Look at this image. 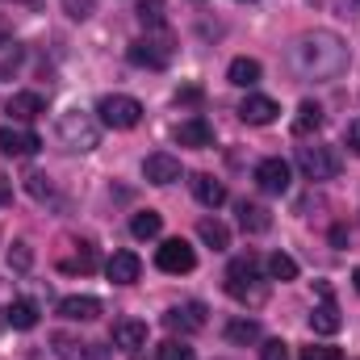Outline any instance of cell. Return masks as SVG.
<instances>
[{"mask_svg":"<svg viewBox=\"0 0 360 360\" xmlns=\"http://www.w3.org/2000/svg\"><path fill=\"white\" fill-rule=\"evenodd\" d=\"M30 260H34L30 243H13V252H8V264H17V269H30Z\"/></svg>","mask_w":360,"mask_h":360,"instance_id":"cell-34","label":"cell"},{"mask_svg":"<svg viewBox=\"0 0 360 360\" xmlns=\"http://www.w3.org/2000/svg\"><path fill=\"white\" fill-rule=\"evenodd\" d=\"M260 76H264V68H260L256 59H231V68H226V80H231L235 89H256Z\"/></svg>","mask_w":360,"mask_h":360,"instance_id":"cell-20","label":"cell"},{"mask_svg":"<svg viewBox=\"0 0 360 360\" xmlns=\"http://www.w3.org/2000/svg\"><path fill=\"white\" fill-rule=\"evenodd\" d=\"M356 4H360V0H356Z\"/></svg>","mask_w":360,"mask_h":360,"instance_id":"cell-41","label":"cell"},{"mask_svg":"<svg viewBox=\"0 0 360 360\" xmlns=\"http://www.w3.org/2000/svg\"><path fill=\"white\" fill-rule=\"evenodd\" d=\"M276 113H281V105H276L272 96H260V92H252V96L239 105V117H243L248 126H269V122H276Z\"/></svg>","mask_w":360,"mask_h":360,"instance_id":"cell-13","label":"cell"},{"mask_svg":"<svg viewBox=\"0 0 360 360\" xmlns=\"http://www.w3.org/2000/svg\"><path fill=\"white\" fill-rule=\"evenodd\" d=\"M256 184H260L264 193H285V188H289V164H285L281 155L260 160V164H256Z\"/></svg>","mask_w":360,"mask_h":360,"instance_id":"cell-11","label":"cell"},{"mask_svg":"<svg viewBox=\"0 0 360 360\" xmlns=\"http://www.w3.org/2000/svg\"><path fill=\"white\" fill-rule=\"evenodd\" d=\"M348 42L331 30H314V34H302L289 51V68L302 76V80H335L348 72Z\"/></svg>","mask_w":360,"mask_h":360,"instance_id":"cell-1","label":"cell"},{"mask_svg":"<svg viewBox=\"0 0 360 360\" xmlns=\"http://www.w3.org/2000/svg\"><path fill=\"white\" fill-rule=\"evenodd\" d=\"M160 8H164L160 0H143V4H139V21H143V25H160V21H164Z\"/></svg>","mask_w":360,"mask_h":360,"instance_id":"cell-32","label":"cell"},{"mask_svg":"<svg viewBox=\"0 0 360 360\" xmlns=\"http://www.w3.org/2000/svg\"><path fill=\"white\" fill-rule=\"evenodd\" d=\"M164 327H168V331H180V335H188V331H201V327H205V306H201V302L172 306V310L164 314Z\"/></svg>","mask_w":360,"mask_h":360,"instance_id":"cell-10","label":"cell"},{"mask_svg":"<svg viewBox=\"0 0 360 360\" xmlns=\"http://www.w3.org/2000/svg\"><path fill=\"white\" fill-rule=\"evenodd\" d=\"M260 360H289V344H285V340H269V344L260 348Z\"/></svg>","mask_w":360,"mask_h":360,"instance_id":"cell-33","label":"cell"},{"mask_svg":"<svg viewBox=\"0 0 360 360\" xmlns=\"http://www.w3.org/2000/svg\"><path fill=\"white\" fill-rule=\"evenodd\" d=\"M139 272H143V260H139L134 252H113V256L105 260V276H109L113 285H134Z\"/></svg>","mask_w":360,"mask_h":360,"instance_id":"cell-12","label":"cell"},{"mask_svg":"<svg viewBox=\"0 0 360 360\" xmlns=\"http://www.w3.org/2000/svg\"><path fill=\"white\" fill-rule=\"evenodd\" d=\"M59 314L72 319V323H92V319H101V302L89 297V293H72V297L59 302Z\"/></svg>","mask_w":360,"mask_h":360,"instance_id":"cell-17","label":"cell"},{"mask_svg":"<svg viewBox=\"0 0 360 360\" xmlns=\"http://www.w3.org/2000/svg\"><path fill=\"white\" fill-rule=\"evenodd\" d=\"M113 344L126 348V352L143 348V344H147V323H139V319H117V323H113Z\"/></svg>","mask_w":360,"mask_h":360,"instance_id":"cell-19","label":"cell"},{"mask_svg":"<svg viewBox=\"0 0 360 360\" xmlns=\"http://www.w3.org/2000/svg\"><path fill=\"white\" fill-rule=\"evenodd\" d=\"M226 340L231 344H256L260 340V323L256 319H231L226 323Z\"/></svg>","mask_w":360,"mask_h":360,"instance_id":"cell-27","label":"cell"},{"mask_svg":"<svg viewBox=\"0 0 360 360\" xmlns=\"http://www.w3.org/2000/svg\"><path fill=\"white\" fill-rule=\"evenodd\" d=\"M352 285H356V293H360V264H356V272H352Z\"/></svg>","mask_w":360,"mask_h":360,"instance_id":"cell-40","label":"cell"},{"mask_svg":"<svg viewBox=\"0 0 360 360\" xmlns=\"http://www.w3.org/2000/svg\"><path fill=\"white\" fill-rule=\"evenodd\" d=\"M264 269H269L272 281H297V260H293V256H285V252H272Z\"/></svg>","mask_w":360,"mask_h":360,"instance_id":"cell-28","label":"cell"},{"mask_svg":"<svg viewBox=\"0 0 360 360\" xmlns=\"http://www.w3.org/2000/svg\"><path fill=\"white\" fill-rule=\"evenodd\" d=\"M348 147H352V155H360V122L348 126Z\"/></svg>","mask_w":360,"mask_h":360,"instance_id":"cell-37","label":"cell"},{"mask_svg":"<svg viewBox=\"0 0 360 360\" xmlns=\"http://www.w3.org/2000/svg\"><path fill=\"white\" fill-rule=\"evenodd\" d=\"M96 113H101V122H105L109 130H134V126L143 122V105H139L134 96H122V92L101 96Z\"/></svg>","mask_w":360,"mask_h":360,"instance_id":"cell-4","label":"cell"},{"mask_svg":"<svg viewBox=\"0 0 360 360\" xmlns=\"http://www.w3.org/2000/svg\"><path fill=\"white\" fill-rule=\"evenodd\" d=\"M38 147H42V139L34 134V130H25V126H0V151L4 155H13V160H30V155H38Z\"/></svg>","mask_w":360,"mask_h":360,"instance_id":"cell-8","label":"cell"},{"mask_svg":"<svg viewBox=\"0 0 360 360\" xmlns=\"http://www.w3.org/2000/svg\"><path fill=\"white\" fill-rule=\"evenodd\" d=\"M297 168L306 172V180H335L344 160L335 147H297Z\"/></svg>","mask_w":360,"mask_h":360,"instance_id":"cell-5","label":"cell"},{"mask_svg":"<svg viewBox=\"0 0 360 360\" xmlns=\"http://www.w3.org/2000/svg\"><path fill=\"white\" fill-rule=\"evenodd\" d=\"M176 143L180 147H214V126L205 122V117H184L176 126Z\"/></svg>","mask_w":360,"mask_h":360,"instance_id":"cell-15","label":"cell"},{"mask_svg":"<svg viewBox=\"0 0 360 360\" xmlns=\"http://www.w3.org/2000/svg\"><path fill=\"white\" fill-rule=\"evenodd\" d=\"M197 235H201V243H210L214 252H226V248H231V231H226L218 218H201V222H197Z\"/></svg>","mask_w":360,"mask_h":360,"instance_id":"cell-24","label":"cell"},{"mask_svg":"<svg viewBox=\"0 0 360 360\" xmlns=\"http://www.w3.org/2000/svg\"><path fill=\"white\" fill-rule=\"evenodd\" d=\"M0 201H13V188H8V180L0 176Z\"/></svg>","mask_w":360,"mask_h":360,"instance_id":"cell-39","label":"cell"},{"mask_svg":"<svg viewBox=\"0 0 360 360\" xmlns=\"http://www.w3.org/2000/svg\"><path fill=\"white\" fill-rule=\"evenodd\" d=\"M143 176L151 180V184H176L180 180V160L176 155H168V151H155V155H147Z\"/></svg>","mask_w":360,"mask_h":360,"instance_id":"cell-14","label":"cell"},{"mask_svg":"<svg viewBox=\"0 0 360 360\" xmlns=\"http://www.w3.org/2000/svg\"><path fill=\"white\" fill-rule=\"evenodd\" d=\"M226 293H231L235 302H243V306H264V302H269V281H264L256 256L231 260V269H226Z\"/></svg>","mask_w":360,"mask_h":360,"instance_id":"cell-2","label":"cell"},{"mask_svg":"<svg viewBox=\"0 0 360 360\" xmlns=\"http://www.w3.org/2000/svg\"><path fill=\"white\" fill-rule=\"evenodd\" d=\"M155 264H160V272L180 276V272L197 269V252H193L184 239H164V243H160V252H155Z\"/></svg>","mask_w":360,"mask_h":360,"instance_id":"cell-7","label":"cell"},{"mask_svg":"<svg viewBox=\"0 0 360 360\" xmlns=\"http://www.w3.org/2000/svg\"><path fill=\"white\" fill-rule=\"evenodd\" d=\"M4 109H8V117H13V122H34V117H42V113H46V101H42L38 92H13Z\"/></svg>","mask_w":360,"mask_h":360,"instance_id":"cell-16","label":"cell"},{"mask_svg":"<svg viewBox=\"0 0 360 360\" xmlns=\"http://www.w3.org/2000/svg\"><path fill=\"white\" fill-rule=\"evenodd\" d=\"M25 188H30V197H38V201H42V197H51V176L30 172V176H25Z\"/></svg>","mask_w":360,"mask_h":360,"instance_id":"cell-31","label":"cell"},{"mask_svg":"<svg viewBox=\"0 0 360 360\" xmlns=\"http://www.w3.org/2000/svg\"><path fill=\"white\" fill-rule=\"evenodd\" d=\"M239 226H243L248 235H264L272 226V214L264 205H256V201H239Z\"/></svg>","mask_w":360,"mask_h":360,"instance_id":"cell-21","label":"cell"},{"mask_svg":"<svg viewBox=\"0 0 360 360\" xmlns=\"http://www.w3.org/2000/svg\"><path fill=\"white\" fill-rule=\"evenodd\" d=\"M319 126H323V109H319L314 101H302V105H297V117H293V134L306 139V134H314Z\"/></svg>","mask_w":360,"mask_h":360,"instance_id":"cell-23","label":"cell"},{"mask_svg":"<svg viewBox=\"0 0 360 360\" xmlns=\"http://www.w3.org/2000/svg\"><path fill=\"white\" fill-rule=\"evenodd\" d=\"M340 327H344V319H340L335 302H331V297H323V306L310 314V331H319V335H335Z\"/></svg>","mask_w":360,"mask_h":360,"instance_id":"cell-22","label":"cell"},{"mask_svg":"<svg viewBox=\"0 0 360 360\" xmlns=\"http://www.w3.org/2000/svg\"><path fill=\"white\" fill-rule=\"evenodd\" d=\"M302 360H340V348H323V344H314V348H302Z\"/></svg>","mask_w":360,"mask_h":360,"instance_id":"cell-35","label":"cell"},{"mask_svg":"<svg viewBox=\"0 0 360 360\" xmlns=\"http://www.w3.org/2000/svg\"><path fill=\"white\" fill-rule=\"evenodd\" d=\"M51 348L59 360H109V352L101 344H84L80 335H68V331H55L51 335Z\"/></svg>","mask_w":360,"mask_h":360,"instance_id":"cell-9","label":"cell"},{"mask_svg":"<svg viewBox=\"0 0 360 360\" xmlns=\"http://www.w3.org/2000/svg\"><path fill=\"white\" fill-rule=\"evenodd\" d=\"M4 319H8V327H17V331H34L38 327V306L34 302H13L8 310H4Z\"/></svg>","mask_w":360,"mask_h":360,"instance_id":"cell-25","label":"cell"},{"mask_svg":"<svg viewBox=\"0 0 360 360\" xmlns=\"http://www.w3.org/2000/svg\"><path fill=\"white\" fill-rule=\"evenodd\" d=\"M8 38H13V21L0 13V46H8Z\"/></svg>","mask_w":360,"mask_h":360,"instance_id":"cell-38","label":"cell"},{"mask_svg":"<svg viewBox=\"0 0 360 360\" xmlns=\"http://www.w3.org/2000/svg\"><path fill=\"white\" fill-rule=\"evenodd\" d=\"M160 231H164V218H160L155 210H139V214L130 218V235H134V239H155Z\"/></svg>","mask_w":360,"mask_h":360,"instance_id":"cell-26","label":"cell"},{"mask_svg":"<svg viewBox=\"0 0 360 360\" xmlns=\"http://www.w3.org/2000/svg\"><path fill=\"white\" fill-rule=\"evenodd\" d=\"M92 269H96V248L92 243H80L76 260H63V272H92Z\"/></svg>","mask_w":360,"mask_h":360,"instance_id":"cell-30","label":"cell"},{"mask_svg":"<svg viewBox=\"0 0 360 360\" xmlns=\"http://www.w3.org/2000/svg\"><path fill=\"white\" fill-rule=\"evenodd\" d=\"M68 17H76V21L92 17V0H68Z\"/></svg>","mask_w":360,"mask_h":360,"instance_id":"cell-36","label":"cell"},{"mask_svg":"<svg viewBox=\"0 0 360 360\" xmlns=\"http://www.w3.org/2000/svg\"><path fill=\"white\" fill-rule=\"evenodd\" d=\"M55 134H59L63 151H72V155H76V151L84 155V151H92V147L101 143V126L92 122L89 113H80V109H68V113L59 117V130H55Z\"/></svg>","mask_w":360,"mask_h":360,"instance_id":"cell-3","label":"cell"},{"mask_svg":"<svg viewBox=\"0 0 360 360\" xmlns=\"http://www.w3.org/2000/svg\"><path fill=\"white\" fill-rule=\"evenodd\" d=\"M155 360H197V352L184 344V340H164L155 348Z\"/></svg>","mask_w":360,"mask_h":360,"instance_id":"cell-29","label":"cell"},{"mask_svg":"<svg viewBox=\"0 0 360 360\" xmlns=\"http://www.w3.org/2000/svg\"><path fill=\"white\" fill-rule=\"evenodd\" d=\"M130 63L151 68V72L168 68V63H172V38H168V34H147V38L130 42Z\"/></svg>","mask_w":360,"mask_h":360,"instance_id":"cell-6","label":"cell"},{"mask_svg":"<svg viewBox=\"0 0 360 360\" xmlns=\"http://www.w3.org/2000/svg\"><path fill=\"white\" fill-rule=\"evenodd\" d=\"M193 197H197L205 210H218V205L226 201V184L214 180L210 172H197V176H193Z\"/></svg>","mask_w":360,"mask_h":360,"instance_id":"cell-18","label":"cell"}]
</instances>
